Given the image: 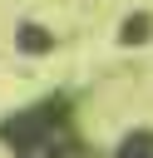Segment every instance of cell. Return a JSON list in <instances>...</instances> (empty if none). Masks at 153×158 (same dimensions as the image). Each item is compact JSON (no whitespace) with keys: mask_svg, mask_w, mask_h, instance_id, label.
<instances>
[{"mask_svg":"<svg viewBox=\"0 0 153 158\" xmlns=\"http://www.w3.org/2000/svg\"><path fill=\"white\" fill-rule=\"evenodd\" d=\"M5 143L15 148V158H84L79 153V138L64 118L59 104H39V109H25L20 118H10L5 128Z\"/></svg>","mask_w":153,"mask_h":158,"instance_id":"1","label":"cell"},{"mask_svg":"<svg viewBox=\"0 0 153 158\" xmlns=\"http://www.w3.org/2000/svg\"><path fill=\"white\" fill-rule=\"evenodd\" d=\"M118 158H153V133H128L118 143Z\"/></svg>","mask_w":153,"mask_h":158,"instance_id":"2","label":"cell"}]
</instances>
